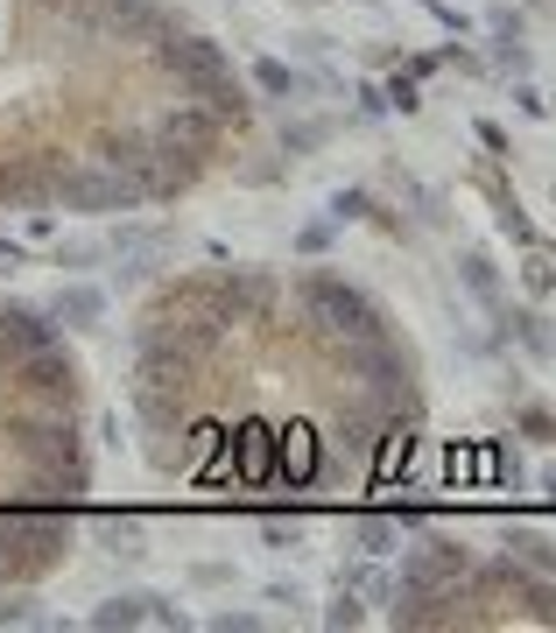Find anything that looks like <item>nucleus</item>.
<instances>
[{
    "label": "nucleus",
    "instance_id": "nucleus-1",
    "mask_svg": "<svg viewBox=\"0 0 556 633\" xmlns=\"http://www.w3.org/2000/svg\"><path fill=\"white\" fill-rule=\"evenodd\" d=\"M134 422L156 479L332 493L409 464L423 373L367 289L304 268H198L134 310Z\"/></svg>",
    "mask_w": 556,
    "mask_h": 633
},
{
    "label": "nucleus",
    "instance_id": "nucleus-2",
    "mask_svg": "<svg viewBox=\"0 0 556 633\" xmlns=\"http://www.w3.org/2000/svg\"><path fill=\"white\" fill-rule=\"evenodd\" d=\"M233 57L162 0H0V211H156L247 148Z\"/></svg>",
    "mask_w": 556,
    "mask_h": 633
},
{
    "label": "nucleus",
    "instance_id": "nucleus-3",
    "mask_svg": "<svg viewBox=\"0 0 556 633\" xmlns=\"http://www.w3.org/2000/svg\"><path fill=\"white\" fill-rule=\"evenodd\" d=\"M85 493V367L50 310L0 296V592L71 563Z\"/></svg>",
    "mask_w": 556,
    "mask_h": 633
},
{
    "label": "nucleus",
    "instance_id": "nucleus-4",
    "mask_svg": "<svg viewBox=\"0 0 556 633\" xmlns=\"http://www.w3.org/2000/svg\"><path fill=\"white\" fill-rule=\"evenodd\" d=\"M395 626H556V578L515 563V556H479L458 535H423L401 549L395 592H387Z\"/></svg>",
    "mask_w": 556,
    "mask_h": 633
},
{
    "label": "nucleus",
    "instance_id": "nucleus-5",
    "mask_svg": "<svg viewBox=\"0 0 556 633\" xmlns=\"http://www.w3.org/2000/svg\"><path fill=\"white\" fill-rule=\"evenodd\" d=\"M92 626H190V612L162 592H120L92 612Z\"/></svg>",
    "mask_w": 556,
    "mask_h": 633
},
{
    "label": "nucleus",
    "instance_id": "nucleus-6",
    "mask_svg": "<svg viewBox=\"0 0 556 633\" xmlns=\"http://www.w3.org/2000/svg\"><path fill=\"white\" fill-rule=\"evenodd\" d=\"M50 316H57L64 331H92V324H107V289H92V282H71V289H57Z\"/></svg>",
    "mask_w": 556,
    "mask_h": 633
},
{
    "label": "nucleus",
    "instance_id": "nucleus-7",
    "mask_svg": "<svg viewBox=\"0 0 556 633\" xmlns=\"http://www.w3.org/2000/svg\"><path fill=\"white\" fill-rule=\"evenodd\" d=\"M501 331H515V338L529 345L535 359H556V331H549L543 310H507V303H501Z\"/></svg>",
    "mask_w": 556,
    "mask_h": 633
},
{
    "label": "nucleus",
    "instance_id": "nucleus-8",
    "mask_svg": "<svg viewBox=\"0 0 556 633\" xmlns=\"http://www.w3.org/2000/svg\"><path fill=\"white\" fill-rule=\"evenodd\" d=\"M501 549L515 556V563H529V570H543V578H556V542H543L535 528H507Z\"/></svg>",
    "mask_w": 556,
    "mask_h": 633
},
{
    "label": "nucleus",
    "instance_id": "nucleus-9",
    "mask_svg": "<svg viewBox=\"0 0 556 633\" xmlns=\"http://www.w3.org/2000/svg\"><path fill=\"white\" fill-rule=\"evenodd\" d=\"M493 225H501V233L515 239L521 253H529V247H543V233L529 225V211H521V198H515V190H493Z\"/></svg>",
    "mask_w": 556,
    "mask_h": 633
},
{
    "label": "nucleus",
    "instance_id": "nucleus-10",
    "mask_svg": "<svg viewBox=\"0 0 556 633\" xmlns=\"http://www.w3.org/2000/svg\"><path fill=\"white\" fill-rule=\"evenodd\" d=\"M296 85H304V78H296V71L282 64V57H254V92H261V99L289 105V99H296Z\"/></svg>",
    "mask_w": 556,
    "mask_h": 633
},
{
    "label": "nucleus",
    "instance_id": "nucleus-11",
    "mask_svg": "<svg viewBox=\"0 0 556 633\" xmlns=\"http://www.w3.org/2000/svg\"><path fill=\"white\" fill-rule=\"evenodd\" d=\"M50 247H57V268H71V275L107 261V239H50Z\"/></svg>",
    "mask_w": 556,
    "mask_h": 633
},
{
    "label": "nucleus",
    "instance_id": "nucleus-12",
    "mask_svg": "<svg viewBox=\"0 0 556 633\" xmlns=\"http://www.w3.org/2000/svg\"><path fill=\"white\" fill-rule=\"evenodd\" d=\"M99 535H107V549L127 556V563H134V556H148V549H141V528H134V521H99Z\"/></svg>",
    "mask_w": 556,
    "mask_h": 633
},
{
    "label": "nucleus",
    "instance_id": "nucleus-13",
    "mask_svg": "<svg viewBox=\"0 0 556 633\" xmlns=\"http://www.w3.org/2000/svg\"><path fill=\"white\" fill-rule=\"evenodd\" d=\"M521 282H529V296H549V289H556V268H549L543 247H529V261H521Z\"/></svg>",
    "mask_w": 556,
    "mask_h": 633
},
{
    "label": "nucleus",
    "instance_id": "nucleus-14",
    "mask_svg": "<svg viewBox=\"0 0 556 633\" xmlns=\"http://www.w3.org/2000/svg\"><path fill=\"white\" fill-rule=\"evenodd\" d=\"M296 535H304V521H261V542H268V549H296Z\"/></svg>",
    "mask_w": 556,
    "mask_h": 633
},
{
    "label": "nucleus",
    "instance_id": "nucleus-15",
    "mask_svg": "<svg viewBox=\"0 0 556 633\" xmlns=\"http://www.w3.org/2000/svg\"><path fill=\"white\" fill-rule=\"evenodd\" d=\"M387 105H395V113H416V105H423V92H416V78H409V71H401V78L387 85Z\"/></svg>",
    "mask_w": 556,
    "mask_h": 633
},
{
    "label": "nucleus",
    "instance_id": "nucleus-16",
    "mask_svg": "<svg viewBox=\"0 0 556 633\" xmlns=\"http://www.w3.org/2000/svg\"><path fill=\"white\" fill-rule=\"evenodd\" d=\"M359 620H367V612H359V606H353V598H345V592L332 598V612H324V626H359Z\"/></svg>",
    "mask_w": 556,
    "mask_h": 633
},
{
    "label": "nucleus",
    "instance_id": "nucleus-17",
    "mask_svg": "<svg viewBox=\"0 0 556 633\" xmlns=\"http://www.w3.org/2000/svg\"><path fill=\"white\" fill-rule=\"evenodd\" d=\"M22 268H28V247L22 239H0V275H22Z\"/></svg>",
    "mask_w": 556,
    "mask_h": 633
},
{
    "label": "nucleus",
    "instance_id": "nucleus-18",
    "mask_svg": "<svg viewBox=\"0 0 556 633\" xmlns=\"http://www.w3.org/2000/svg\"><path fill=\"white\" fill-rule=\"evenodd\" d=\"M28 239H36V247H50V239H57V211H28Z\"/></svg>",
    "mask_w": 556,
    "mask_h": 633
},
{
    "label": "nucleus",
    "instance_id": "nucleus-19",
    "mask_svg": "<svg viewBox=\"0 0 556 633\" xmlns=\"http://www.w3.org/2000/svg\"><path fill=\"white\" fill-rule=\"evenodd\" d=\"M296 247H304V253H324V247H332V219L304 225V239H296Z\"/></svg>",
    "mask_w": 556,
    "mask_h": 633
},
{
    "label": "nucleus",
    "instance_id": "nucleus-20",
    "mask_svg": "<svg viewBox=\"0 0 556 633\" xmlns=\"http://www.w3.org/2000/svg\"><path fill=\"white\" fill-rule=\"evenodd\" d=\"M515 105H521V113H529V120H543V113H549V99L535 92V85H515Z\"/></svg>",
    "mask_w": 556,
    "mask_h": 633
},
{
    "label": "nucleus",
    "instance_id": "nucleus-21",
    "mask_svg": "<svg viewBox=\"0 0 556 633\" xmlns=\"http://www.w3.org/2000/svg\"><path fill=\"white\" fill-rule=\"evenodd\" d=\"M493 64H501V71H521V64H529V50H515V42L501 36V42H493Z\"/></svg>",
    "mask_w": 556,
    "mask_h": 633
},
{
    "label": "nucleus",
    "instance_id": "nucleus-22",
    "mask_svg": "<svg viewBox=\"0 0 556 633\" xmlns=\"http://www.w3.org/2000/svg\"><path fill=\"white\" fill-rule=\"evenodd\" d=\"M212 626H219V633H225V626L247 633V626H261V620H254V612H212Z\"/></svg>",
    "mask_w": 556,
    "mask_h": 633
},
{
    "label": "nucleus",
    "instance_id": "nucleus-23",
    "mask_svg": "<svg viewBox=\"0 0 556 633\" xmlns=\"http://www.w3.org/2000/svg\"><path fill=\"white\" fill-rule=\"evenodd\" d=\"M543 493H549V500H556V472H543Z\"/></svg>",
    "mask_w": 556,
    "mask_h": 633
},
{
    "label": "nucleus",
    "instance_id": "nucleus-24",
    "mask_svg": "<svg viewBox=\"0 0 556 633\" xmlns=\"http://www.w3.org/2000/svg\"><path fill=\"white\" fill-rule=\"evenodd\" d=\"M416 8H423V14H430V8H437V0H416Z\"/></svg>",
    "mask_w": 556,
    "mask_h": 633
},
{
    "label": "nucleus",
    "instance_id": "nucleus-25",
    "mask_svg": "<svg viewBox=\"0 0 556 633\" xmlns=\"http://www.w3.org/2000/svg\"><path fill=\"white\" fill-rule=\"evenodd\" d=\"M549 198H556V190H549Z\"/></svg>",
    "mask_w": 556,
    "mask_h": 633
}]
</instances>
